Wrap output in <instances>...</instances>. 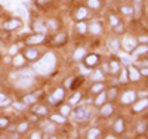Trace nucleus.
I'll return each mask as SVG.
<instances>
[{"mask_svg":"<svg viewBox=\"0 0 148 139\" xmlns=\"http://www.w3.org/2000/svg\"><path fill=\"white\" fill-rule=\"evenodd\" d=\"M110 71L113 73V74L119 73V62L117 61H111L110 62Z\"/></svg>","mask_w":148,"mask_h":139,"instance_id":"obj_21","label":"nucleus"},{"mask_svg":"<svg viewBox=\"0 0 148 139\" xmlns=\"http://www.w3.org/2000/svg\"><path fill=\"white\" fill-rule=\"evenodd\" d=\"M61 112H62V116H68L70 114V107L68 105H64L62 108H61Z\"/></svg>","mask_w":148,"mask_h":139,"instance_id":"obj_38","label":"nucleus"},{"mask_svg":"<svg viewBox=\"0 0 148 139\" xmlns=\"http://www.w3.org/2000/svg\"><path fill=\"white\" fill-rule=\"evenodd\" d=\"M14 107L16 110H24V108H25V104H24V102H14Z\"/></svg>","mask_w":148,"mask_h":139,"instance_id":"obj_42","label":"nucleus"},{"mask_svg":"<svg viewBox=\"0 0 148 139\" xmlns=\"http://www.w3.org/2000/svg\"><path fill=\"white\" fill-rule=\"evenodd\" d=\"M9 104H10V99H9L8 96H5V95L0 93V105H2V107H6V105H9Z\"/></svg>","mask_w":148,"mask_h":139,"instance_id":"obj_24","label":"nucleus"},{"mask_svg":"<svg viewBox=\"0 0 148 139\" xmlns=\"http://www.w3.org/2000/svg\"><path fill=\"white\" fill-rule=\"evenodd\" d=\"M79 101H80V93L77 92V93H74V95L71 96V99H70V102H71V104H77Z\"/></svg>","mask_w":148,"mask_h":139,"instance_id":"obj_33","label":"nucleus"},{"mask_svg":"<svg viewBox=\"0 0 148 139\" xmlns=\"http://www.w3.org/2000/svg\"><path fill=\"white\" fill-rule=\"evenodd\" d=\"M123 47H125L127 52H130V50H133L135 47H136V40H135V39H130V37H127V39L123 40Z\"/></svg>","mask_w":148,"mask_h":139,"instance_id":"obj_7","label":"nucleus"},{"mask_svg":"<svg viewBox=\"0 0 148 139\" xmlns=\"http://www.w3.org/2000/svg\"><path fill=\"white\" fill-rule=\"evenodd\" d=\"M8 118H0V129H5L6 126H8Z\"/></svg>","mask_w":148,"mask_h":139,"instance_id":"obj_43","label":"nucleus"},{"mask_svg":"<svg viewBox=\"0 0 148 139\" xmlns=\"http://www.w3.org/2000/svg\"><path fill=\"white\" fill-rule=\"evenodd\" d=\"M102 77H104V74H102L101 71H96V73L92 75V79H93V80H102Z\"/></svg>","mask_w":148,"mask_h":139,"instance_id":"obj_35","label":"nucleus"},{"mask_svg":"<svg viewBox=\"0 0 148 139\" xmlns=\"http://www.w3.org/2000/svg\"><path fill=\"white\" fill-rule=\"evenodd\" d=\"M135 49H136V50H135V52H136V53H135V56H138V55H144L145 52H148V47H147V46H141V47H135Z\"/></svg>","mask_w":148,"mask_h":139,"instance_id":"obj_26","label":"nucleus"},{"mask_svg":"<svg viewBox=\"0 0 148 139\" xmlns=\"http://www.w3.org/2000/svg\"><path fill=\"white\" fill-rule=\"evenodd\" d=\"M14 75H19V77H33L34 71H33L31 68H24V70H21L18 74H14Z\"/></svg>","mask_w":148,"mask_h":139,"instance_id":"obj_14","label":"nucleus"},{"mask_svg":"<svg viewBox=\"0 0 148 139\" xmlns=\"http://www.w3.org/2000/svg\"><path fill=\"white\" fill-rule=\"evenodd\" d=\"M104 90V84L102 83H96L93 87H92V92H95V93H99V92H102Z\"/></svg>","mask_w":148,"mask_h":139,"instance_id":"obj_27","label":"nucleus"},{"mask_svg":"<svg viewBox=\"0 0 148 139\" xmlns=\"http://www.w3.org/2000/svg\"><path fill=\"white\" fill-rule=\"evenodd\" d=\"M121 12H123L125 15H132V9L127 8V6H123V8H121Z\"/></svg>","mask_w":148,"mask_h":139,"instance_id":"obj_39","label":"nucleus"},{"mask_svg":"<svg viewBox=\"0 0 148 139\" xmlns=\"http://www.w3.org/2000/svg\"><path fill=\"white\" fill-rule=\"evenodd\" d=\"M36 114H39V116H46L47 114V108L46 107H43V105H39V107H34V110H33Z\"/></svg>","mask_w":148,"mask_h":139,"instance_id":"obj_18","label":"nucleus"},{"mask_svg":"<svg viewBox=\"0 0 148 139\" xmlns=\"http://www.w3.org/2000/svg\"><path fill=\"white\" fill-rule=\"evenodd\" d=\"M127 75H129V79H130L132 81H138V80H139V77H141V75H139V71H138L136 68H135V67H130V68H129Z\"/></svg>","mask_w":148,"mask_h":139,"instance_id":"obj_9","label":"nucleus"},{"mask_svg":"<svg viewBox=\"0 0 148 139\" xmlns=\"http://www.w3.org/2000/svg\"><path fill=\"white\" fill-rule=\"evenodd\" d=\"M84 52H86L84 49H77L76 52H74V59H77V61H79V59H82V58L84 56Z\"/></svg>","mask_w":148,"mask_h":139,"instance_id":"obj_25","label":"nucleus"},{"mask_svg":"<svg viewBox=\"0 0 148 139\" xmlns=\"http://www.w3.org/2000/svg\"><path fill=\"white\" fill-rule=\"evenodd\" d=\"M108 47L113 49V50H117V49H119V42L114 40V39H111V40L108 42Z\"/></svg>","mask_w":148,"mask_h":139,"instance_id":"obj_28","label":"nucleus"},{"mask_svg":"<svg viewBox=\"0 0 148 139\" xmlns=\"http://www.w3.org/2000/svg\"><path fill=\"white\" fill-rule=\"evenodd\" d=\"M89 6L93 8V9H96L98 6H99V2H98V0H89Z\"/></svg>","mask_w":148,"mask_h":139,"instance_id":"obj_40","label":"nucleus"},{"mask_svg":"<svg viewBox=\"0 0 148 139\" xmlns=\"http://www.w3.org/2000/svg\"><path fill=\"white\" fill-rule=\"evenodd\" d=\"M114 130L117 133H121L123 130H125V121H123L121 118H119L116 123H114Z\"/></svg>","mask_w":148,"mask_h":139,"instance_id":"obj_15","label":"nucleus"},{"mask_svg":"<svg viewBox=\"0 0 148 139\" xmlns=\"http://www.w3.org/2000/svg\"><path fill=\"white\" fill-rule=\"evenodd\" d=\"M36 98H37V95H27L25 98H24V104H34L36 102Z\"/></svg>","mask_w":148,"mask_h":139,"instance_id":"obj_22","label":"nucleus"},{"mask_svg":"<svg viewBox=\"0 0 148 139\" xmlns=\"http://www.w3.org/2000/svg\"><path fill=\"white\" fill-rule=\"evenodd\" d=\"M105 99H107V93L102 90V92H99V95H98V98L95 99V104L96 105H102L104 102H105Z\"/></svg>","mask_w":148,"mask_h":139,"instance_id":"obj_17","label":"nucleus"},{"mask_svg":"<svg viewBox=\"0 0 148 139\" xmlns=\"http://www.w3.org/2000/svg\"><path fill=\"white\" fill-rule=\"evenodd\" d=\"M144 129H145V124H144V123H141V124L138 126V132L141 133V132H144Z\"/></svg>","mask_w":148,"mask_h":139,"instance_id":"obj_49","label":"nucleus"},{"mask_svg":"<svg viewBox=\"0 0 148 139\" xmlns=\"http://www.w3.org/2000/svg\"><path fill=\"white\" fill-rule=\"evenodd\" d=\"M127 71H123L121 73V77H120V81H127Z\"/></svg>","mask_w":148,"mask_h":139,"instance_id":"obj_46","label":"nucleus"},{"mask_svg":"<svg viewBox=\"0 0 148 139\" xmlns=\"http://www.w3.org/2000/svg\"><path fill=\"white\" fill-rule=\"evenodd\" d=\"M141 73H142L144 75H148V68H144V70H142Z\"/></svg>","mask_w":148,"mask_h":139,"instance_id":"obj_53","label":"nucleus"},{"mask_svg":"<svg viewBox=\"0 0 148 139\" xmlns=\"http://www.w3.org/2000/svg\"><path fill=\"white\" fill-rule=\"evenodd\" d=\"M43 39H45L43 34H37V36L28 37V39H27V43H28V45H37V43H42Z\"/></svg>","mask_w":148,"mask_h":139,"instance_id":"obj_11","label":"nucleus"},{"mask_svg":"<svg viewBox=\"0 0 148 139\" xmlns=\"http://www.w3.org/2000/svg\"><path fill=\"white\" fill-rule=\"evenodd\" d=\"M62 98H64V89H56L51 95V98H49V102H51L52 105H56V104H59L61 101H62Z\"/></svg>","mask_w":148,"mask_h":139,"instance_id":"obj_2","label":"nucleus"},{"mask_svg":"<svg viewBox=\"0 0 148 139\" xmlns=\"http://www.w3.org/2000/svg\"><path fill=\"white\" fill-rule=\"evenodd\" d=\"M39 3H46V2H51V0H37Z\"/></svg>","mask_w":148,"mask_h":139,"instance_id":"obj_54","label":"nucleus"},{"mask_svg":"<svg viewBox=\"0 0 148 139\" xmlns=\"http://www.w3.org/2000/svg\"><path fill=\"white\" fill-rule=\"evenodd\" d=\"M15 12H16L18 15H21V16H27V12L24 10V9H21V8H16V10H15Z\"/></svg>","mask_w":148,"mask_h":139,"instance_id":"obj_44","label":"nucleus"},{"mask_svg":"<svg viewBox=\"0 0 148 139\" xmlns=\"http://www.w3.org/2000/svg\"><path fill=\"white\" fill-rule=\"evenodd\" d=\"M142 65L144 67H148V61H142Z\"/></svg>","mask_w":148,"mask_h":139,"instance_id":"obj_55","label":"nucleus"},{"mask_svg":"<svg viewBox=\"0 0 148 139\" xmlns=\"http://www.w3.org/2000/svg\"><path fill=\"white\" fill-rule=\"evenodd\" d=\"M110 24H111V25H114V27H116V25L119 24V19H117L114 15H111V16H110Z\"/></svg>","mask_w":148,"mask_h":139,"instance_id":"obj_41","label":"nucleus"},{"mask_svg":"<svg viewBox=\"0 0 148 139\" xmlns=\"http://www.w3.org/2000/svg\"><path fill=\"white\" fill-rule=\"evenodd\" d=\"M111 112H113V105H105L102 110H101V116H104V117H108L110 114H111Z\"/></svg>","mask_w":148,"mask_h":139,"instance_id":"obj_20","label":"nucleus"},{"mask_svg":"<svg viewBox=\"0 0 148 139\" xmlns=\"http://www.w3.org/2000/svg\"><path fill=\"white\" fill-rule=\"evenodd\" d=\"M31 138H34V139H39V138H42V135L36 132V133H33V135H31Z\"/></svg>","mask_w":148,"mask_h":139,"instance_id":"obj_51","label":"nucleus"},{"mask_svg":"<svg viewBox=\"0 0 148 139\" xmlns=\"http://www.w3.org/2000/svg\"><path fill=\"white\" fill-rule=\"evenodd\" d=\"M89 31L93 33V34H101V31H102V25H101L99 22H92V24L89 25Z\"/></svg>","mask_w":148,"mask_h":139,"instance_id":"obj_10","label":"nucleus"},{"mask_svg":"<svg viewBox=\"0 0 148 139\" xmlns=\"http://www.w3.org/2000/svg\"><path fill=\"white\" fill-rule=\"evenodd\" d=\"M133 2H135V3H139V2H141V0H133Z\"/></svg>","mask_w":148,"mask_h":139,"instance_id":"obj_56","label":"nucleus"},{"mask_svg":"<svg viewBox=\"0 0 148 139\" xmlns=\"http://www.w3.org/2000/svg\"><path fill=\"white\" fill-rule=\"evenodd\" d=\"M98 135H99V130H98V129H92V130H89L88 138H89V139H93V138H96Z\"/></svg>","mask_w":148,"mask_h":139,"instance_id":"obj_32","label":"nucleus"},{"mask_svg":"<svg viewBox=\"0 0 148 139\" xmlns=\"http://www.w3.org/2000/svg\"><path fill=\"white\" fill-rule=\"evenodd\" d=\"M86 15H88V10H86V8H80V9L77 10V14H76V19H77V21H82V19L86 18Z\"/></svg>","mask_w":148,"mask_h":139,"instance_id":"obj_16","label":"nucleus"},{"mask_svg":"<svg viewBox=\"0 0 148 139\" xmlns=\"http://www.w3.org/2000/svg\"><path fill=\"white\" fill-rule=\"evenodd\" d=\"M65 40H67V36H65V34H59V36L56 37L55 43H56V45H62V43H64Z\"/></svg>","mask_w":148,"mask_h":139,"instance_id":"obj_31","label":"nucleus"},{"mask_svg":"<svg viewBox=\"0 0 148 139\" xmlns=\"http://www.w3.org/2000/svg\"><path fill=\"white\" fill-rule=\"evenodd\" d=\"M116 96H117V90H116V89H111V90H110V93H108V98L114 99Z\"/></svg>","mask_w":148,"mask_h":139,"instance_id":"obj_45","label":"nucleus"},{"mask_svg":"<svg viewBox=\"0 0 148 139\" xmlns=\"http://www.w3.org/2000/svg\"><path fill=\"white\" fill-rule=\"evenodd\" d=\"M98 64V56L96 55H89V56H86L84 59V65L88 67V68H92Z\"/></svg>","mask_w":148,"mask_h":139,"instance_id":"obj_8","label":"nucleus"},{"mask_svg":"<svg viewBox=\"0 0 148 139\" xmlns=\"http://www.w3.org/2000/svg\"><path fill=\"white\" fill-rule=\"evenodd\" d=\"M51 120L52 121H55V123H65V117H62V116H52L51 117Z\"/></svg>","mask_w":148,"mask_h":139,"instance_id":"obj_30","label":"nucleus"},{"mask_svg":"<svg viewBox=\"0 0 148 139\" xmlns=\"http://www.w3.org/2000/svg\"><path fill=\"white\" fill-rule=\"evenodd\" d=\"M33 30H34L37 34H43V33L46 31V27H45V25H43L42 22L37 21V22H34V24H33Z\"/></svg>","mask_w":148,"mask_h":139,"instance_id":"obj_13","label":"nucleus"},{"mask_svg":"<svg viewBox=\"0 0 148 139\" xmlns=\"http://www.w3.org/2000/svg\"><path fill=\"white\" fill-rule=\"evenodd\" d=\"M19 27H21V21L19 19H10V21L5 22V30H8V31H12V30L19 28Z\"/></svg>","mask_w":148,"mask_h":139,"instance_id":"obj_6","label":"nucleus"},{"mask_svg":"<svg viewBox=\"0 0 148 139\" xmlns=\"http://www.w3.org/2000/svg\"><path fill=\"white\" fill-rule=\"evenodd\" d=\"M135 15H136V18L141 16V2L139 3H135Z\"/></svg>","mask_w":148,"mask_h":139,"instance_id":"obj_34","label":"nucleus"},{"mask_svg":"<svg viewBox=\"0 0 148 139\" xmlns=\"http://www.w3.org/2000/svg\"><path fill=\"white\" fill-rule=\"evenodd\" d=\"M56 65V58L53 53H46L37 64L34 65V70L37 73H40V74H49V73H52L53 68Z\"/></svg>","mask_w":148,"mask_h":139,"instance_id":"obj_1","label":"nucleus"},{"mask_svg":"<svg viewBox=\"0 0 148 139\" xmlns=\"http://www.w3.org/2000/svg\"><path fill=\"white\" fill-rule=\"evenodd\" d=\"M42 127L46 130V132H53V124L51 121H43L42 123Z\"/></svg>","mask_w":148,"mask_h":139,"instance_id":"obj_23","label":"nucleus"},{"mask_svg":"<svg viewBox=\"0 0 148 139\" xmlns=\"http://www.w3.org/2000/svg\"><path fill=\"white\" fill-rule=\"evenodd\" d=\"M139 42H142V43H147V42H148V37H139Z\"/></svg>","mask_w":148,"mask_h":139,"instance_id":"obj_52","label":"nucleus"},{"mask_svg":"<svg viewBox=\"0 0 148 139\" xmlns=\"http://www.w3.org/2000/svg\"><path fill=\"white\" fill-rule=\"evenodd\" d=\"M22 64H24V56H21V55L15 56V59H14V65H16V67H21Z\"/></svg>","mask_w":148,"mask_h":139,"instance_id":"obj_29","label":"nucleus"},{"mask_svg":"<svg viewBox=\"0 0 148 139\" xmlns=\"http://www.w3.org/2000/svg\"><path fill=\"white\" fill-rule=\"evenodd\" d=\"M148 105V99H141L139 102H136L133 105V111H136V112H139V111H142L145 107Z\"/></svg>","mask_w":148,"mask_h":139,"instance_id":"obj_12","label":"nucleus"},{"mask_svg":"<svg viewBox=\"0 0 148 139\" xmlns=\"http://www.w3.org/2000/svg\"><path fill=\"white\" fill-rule=\"evenodd\" d=\"M135 99H136V93L132 92V90H129V92H126V93H123V96H121V102L125 104V105H127V104H132Z\"/></svg>","mask_w":148,"mask_h":139,"instance_id":"obj_5","label":"nucleus"},{"mask_svg":"<svg viewBox=\"0 0 148 139\" xmlns=\"http://www.w3.org/2000/svg\"><path fill=\"white\" fill-rule=\"evenodd\" d=\"M86 28H88V27H86V24H83V22H80V24L77 25V31H79V33H84Z\"/></svg>","mask_w":148,"mask_h":139,"instance_id":"obj_36","label":"nucleus"},{"mask_svg":"<svg viewBox=\"0 0 148 139\" xmlns=\"http://www.w3.org/2000/svg\"><path fill=\"white\" fill-rule=\"evenodd\" d=\"M33 84H34V79L33 77H21L16 81V87H19V89H27V87H30Z\"/></svg>","mask_w":148,"mask_h":139,"instance_id":"obj_3","label":"nucleus"},{"mask_svg":"<svg viewBox=\"0 0 148 139\" xmlns=\"http://www.w3.org/2000/svg\"><path fill=\"white\" fill-rule=\"evenodd\" d=\"M27 127H28V124H27V123H22V124L18 126V132H19V133H21V132H25Z\"/></svg>","mask_w":148,"mask_h":139,"instance_id":"obj_37","label":"nucleus"},{"mask_svg":"<svg viewBox=\"0 0 148 139\" xmlns=\"http://www.w3.org/2000/svg\"><path fill=\"white\" fill-rule=\"evenodd\" d=\"M16 50H18V46H12V49H10V55H16Z\"/></svg>","mask_w":148,"mask_h":139,"instance_id":"obj_48","label":"nucleus"},{"mask_svg":"<svg viewBox=\"0 0 148 139\" xmlns=\"http://www.w3.org/2000/svg\"><path fill=\"white\" fill-rule=\"evenodd\" d=\"M90 117V111L88 108H84V107H79L76 110V118L79 120H86V118H89Z\"/></svg>","mask_w":148,"mask_h":139,"instance_id":"obj_4","label":"nucleus"},{"mask_svg":"<svg viewBox=\"0 0 148 139\" xmlns=\"http://www.w3.org/2000/svg\"><path fill=\"white\" fill-rule=\"evenodd\" d=\"M49 27H52V28H56V21H49Z\"/></svg>","mask_w":148,"mask_h":139,"instance_id":"obj_50","label":"nucleus"},{"mask_svg":"<svg viewBox=\"0 0 148 139\" xmlns=\"http://www.w3.org/2000/svg\"><path fill=\"white\" fill-rule=\"evenodd\" d=\"M37 55H39V50H36V49H28L25 52V58H28V59H36Z\"/></svg>","mask_w":148,"mask_h":139,"instance_id":"obj_19","label":"nucleus"},{"mask_svg":"<svg viewBox=\"0 0 148 139\" xmlns=\"http://www.w3.org/2000/svg\"><path fill=\"white\" fill-rule=\"evenodd\" d=\"M121 62H123L125 65H127V64H130V58H127V56L125 58V56H123V58H121Z\"/></svg>","mask_w":148,"mask_h":139,"instance_id":"obj_47","label":"nucleus"}]
</instances>
